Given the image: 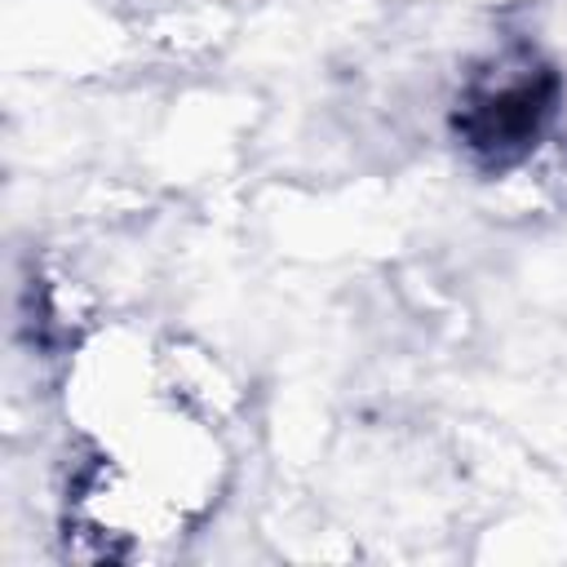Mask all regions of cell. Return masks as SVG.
Segmentation results:
<instances>
[{"label": "cell", "mask_w": 567, "mask_h": 567, "mask_svg": "<svg viewBox=\"0 0 567 567\" xmlns=\"http://www.w3.org/2000/svg\"><path fill=\"white\" fill-rule=\"evenodd\" d=\"M567 111V71L527 35L487 49L456 84L447 137L470 173L509 177L527 168L558 133Z\"/></svg>", "instance_id": "1"}]
</instances>
